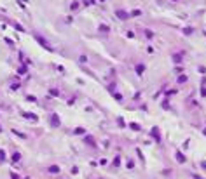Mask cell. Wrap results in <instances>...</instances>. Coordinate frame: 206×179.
Instances as JSON below:
<instances>
[{
  "mask_svg": "<svg viewBox=\"0 0 206 179\" xmlns=\"http://www.w3.org/2000/svg\"><path fill=\"white\" fill-rule=\"evenodd\" d=\"M176 158H178V162H183L185 158H183V155H180V153H176Z\"/></svg>",
  "mask_w": 206,
  "mask_h": 179,
  "instance_id": "1",
  "label": "cell"
}]
</instances>
